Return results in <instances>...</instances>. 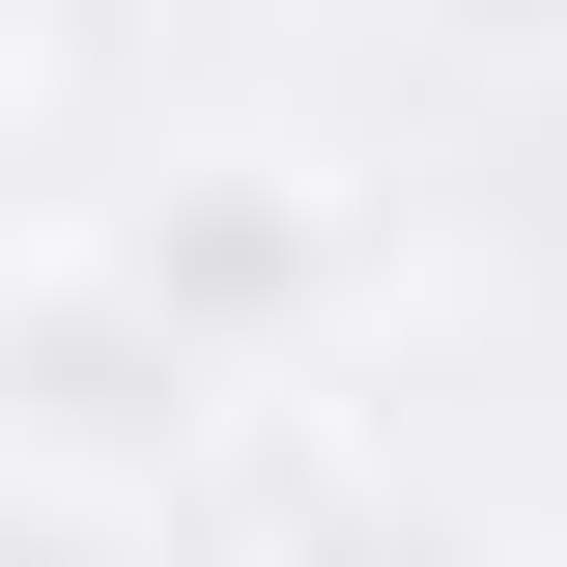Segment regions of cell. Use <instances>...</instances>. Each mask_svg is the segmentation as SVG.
Masks as SVG:
<instances>
[{
	"label": "cell",
	"instance_id": "6da1fadb",
	"mask_svg": "<svg viewBox=\"0 0 567 567\" xmlns=\"http://www.w3.org/2000/svg\"><path fill=\"white\" fill-rule=\"evenodd\" d=\"M0 398H29V454H58V483H114V454H199L227 341H199V312H142L114 256H58V284H0Z\"/></svg>",
	"mask_w": 567,
	"mask_h": 567
},
{
	"label": "cell",
	"instance_id": "7a4b0ae2",
	"mask_svg": "<svg viewBox=\"0 0 567 567\" xmlns=\"http://www.w3.org/2000/svg\"><path fill=\"white\" fill-rule=\"evenodd\" d=\"M0 567H114V539H85V511H58V483H0Z\"/></svg>",
	"mask_w": 567,
	"mask_h": 567
},
{
	"label": "cell",
	"instance_id": "3957f363",
	"mask_svg": "<svg viewBox=\"0 0 567 567\" xmlns=\"http://www.w3.org/2000/svg\"><path fill=\"white\" fill-rule=\"evenodd\" d=\"M312 567H483V539H398V511H369V539H312Z\"/></svg>",
	"mask_w": 567,
	"mask_h": 567
},
{
	"label": "cell",
	"instance_id": "277c9868",
	"mask_svg": "<svg viewBox=\"0 0 567 567\" xmlns=\"http://www.w3.org/2000/svg\"><path fill=\"white\" fill-rule=\"evenodd\" d=\"M454 29H567V0H454Z\"/></svg>",
	"mask_w": 567,
	"mask_h": 567
}]
</instances>
